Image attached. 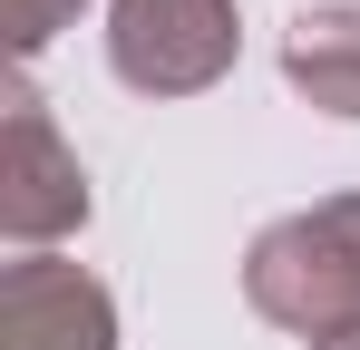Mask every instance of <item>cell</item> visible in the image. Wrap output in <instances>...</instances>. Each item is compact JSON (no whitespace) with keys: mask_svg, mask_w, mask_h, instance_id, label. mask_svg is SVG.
<instances>
[{"mask_svg":"<svg viewBox=\"0 0 360 350\" xmlns=\"http://www.w3.org/2000/svg\"><path fill=\"white\" fill-rule=\"evenodd\" d=\"M243 302L302 341L351 331L360 321V195H331V205H302L283 224H263L243 243Z\"/></svg>","mask_w":360,"mask_h":350,"instance_id":"1","label":"cell"},{"mask_svg":"<svg viewBox=\"0 0 360 350\" xmlns=\"http://www.w3.org/2000/svg\"><path fill=\"white\" fill-rule=\"evenodd\" d=\"M88 205H98L88 195V166L49 127V98L30 78H10V98H0V233L20 253H49L59 233L88 224Z\"/></svg>","mask_w":360,"mask_h":350,"instance_id":"2","label":"cell"},{"mask_svg":"<svg viewBox=\"0 0 360 350\" xmlns=\"http://www.w3.org/2000/svg\"><path fill=\"white\" fill-rule=\"evenodd\" d=\"M243 49L234 0H108V68L136 98H195Z\"/></svg>","mask_w":360,"mask_h":350,"instance_id":"3","label":"cell"},{"mask_svg":"<svg viewBox=\"0 0 360 350\" xmlns=\"http://www.w3.org/2000/svg\"><path fill=\"white\" fill-rule=\"evenodd\" d=\"M0 350H117V302L88 263L20 253L0 273Z\"/></svg>","mask_w":360,"mask_h":350,"instance_id":"4","label":"cell"},{"mask_svg":"<svg viewBox=\"0 0 360 350\" xmlns=\"http://www.w3.org/2000/svg\"><path fill=\"white\" fill-rule=\"evenodd\" d=\"M283 78H292L321 117L360 127V10H351V0L292 10V30H283Z\"/></svg>","mask_w":360,"mask_h":350,"instance_id":"5","label":"cell"},{"mask_svg":"<svg viewBox=\"0 0 360 350\" xmlns=\"http://www.w3.org/2000/svg\"><path fill=\"white\" fill-rule=\"evenodd\" d=\"M78 10H88V0H10V49H20V58H39V49L68 30V20H78Z\"/></svg>","mask_w":360,"mask_h":350,"instance_id":"6","label":"cell"},{"mask_svg":"<svg viewBox=\"0 0 360 350\" xmlns=\"http://www.w3.org/2000/svg\"><path fill=\"white\" fill-rule=\"evenodd\" d=\"M311 350H360V321H351V331H331V341H311Z\"/></svg>","mask_w":360,"mask_h":350,"instance_id":"7","label":"cell"}]
</instances>
